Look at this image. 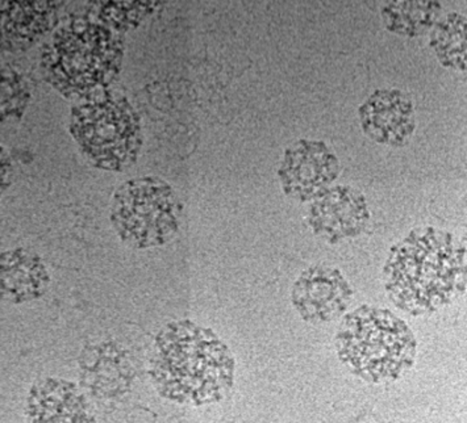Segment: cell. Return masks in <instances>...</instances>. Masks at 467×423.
<instances>
[{"label": "cell", "instance_id": "6da1fadb", "mask_svg": "<svg viewBox=\"0 0 467 423\" xmlns=\"http://www.w3.org/2000/svg\"><path fill=\"white\" fill-rule=\"evenodd\" d=\"M150 377L162 397L202 407L227 397L234 387V360L213 330L178 321L166 325L154 341Z\"/></svg>", "mask_w": 467, "mask_h": 423}, {"label": "cell", "instance_id": "4fadbf2b", "mask_svg": "<svg viewBox=\"0 0 467 423\" xmlns=\"http://www.w3.org/2000/svg\"><path fill=\"white\" fill-rule=\"evenodd\" d=\"M466 17L457 12H451L434 26L431 46L444 67L466 70Z\"/></svg>", "mask_w": 467, "mask_h": 423}, {"label": "cell", "instance_id": "ba28073f", "mask_svg": "<svg viewBox=\"0 0 467 423\" xmlns=\"http://www.w3.org/2000/svg\"><path fill=\"white\" fill-rule=\"evenodd\" d=\"M352 296V288L340 271L327 266L308 268L293 287L294 306L303 320L312 324L341 317Z\"/></svg>", "mask_w": 467, "mask_h": 423}, {"label": "cell", "instance_id": "30bf717a", "mask_svg": "<svg viewBox=\"0 0 467 423\" xmlns=\"http://www.w3.org/2000/svg\"><path fill=\"white\" fill-rule=\"evenodd\" d=\"M364 132L379 144L406 145L415 132V108L406 92L397 88L377 89L359 107Z\"/></svg>", "mask_w": 467, "mask_h": 423}, {"label": "cell", "instance_id": "277c9868", "mask_svg": "<svg viewBox=\"0 0 467 423\" xmlns=\"http://www.w3.org/2000/svg\"><path fill=\"white\" fill-rule=\"evenodd\" d=\"M121 41L104 26H71L61 29L44 50L47 78L67 97H80L107 85L120 68Z\"/></svg>", "mask_w": 467, "mask_h": 423}, {"label": "cell", "instance_id": "3957f363", "mask_svg": "<svg viewBox=\"0 0 467 423\" xmlns=\"http://www.w3.org/2000/svg\"><path fill=\"white\" fill-rule=\"evenodd\" d=\"M337 353L341 362L361 379L394 381L415 362V335L388 309L362 306L342 321Z\"/></svg>", "mask_w": 467, "mask_h": 423}, {"label": "cell", "instance_id": "5b68a950", "mask_svg": "<svg viewBox=\"0 0 467 423\" xmlns=\"http://www.w3.org/2000/svg\"><path fill=\"white\" fill-rule=\"evenodd\" d=\"M182 210L171 184L159 178H136L116 190L109 219L123 242L149 249L174 237Z\"/></svg>", "mask_w": 467, "mask_h": 423}, {"label": "cell", "instance_id": "8fae6325", "mask_svg": "<svg viewBox=\"0 0 467 423\" xmlns=\"http://www.w3.org/2000/svg\"><path fill=\"white\" fill-rule=\"evenodd\" d=\"M47 284V273L37 256L24 250L2 255V291L12 299L37 297Z\"/></svg>", "mask_w": 467, "mask_h": 423}, {"label": "cell", "instance_id": "8992f818", "mask_svg": "<svg viewBox=\"0 0 467 423\" xmlns=\"http://www.w3.org/2000/svg\"><path fill=\"white\" fill-rule=\"evenodd\" d=\"M70 132L83 156L106 171H124L141 148L139 118L126 101H94L74 108Z\"/></svg>", "mask_w": 467, "mask_h": 423}, {"label": "cell", "instance_id": "7c38bea8", "mask_svg": "<svg viewBox=\"0 0 467 423\" xmlns=\"http://www.w3.org/2000/svg\"><path fill=\"white\" fill-rule=\"evenodd\" d=\"M380 11L389 32L415 37L434 26L441 5L437 2H389Z\"/></svg>", "mask_w": 467, "mask_h": 423}, {"label": "cell", "instance_id": "52a82bcc", "mask_svg": "<svg viewBox=\"0 0 467 423\" xmlns=\"http://www.w3.org/2000/svg\"><path fill=\"white\" fill-rule=\"evenodd\" d=\"M338 171L340 163L328 146L303 139L285 151L278 177L285 195L308 201L327 191Z\"/></svg>", "mask_w": 467, "mask_h": 423}, {"label": "cell", "instance_id": "7a4b0ae2", "mask_svg": "<svg viewBox=\"0 0 467 423\" xmlns=\"http://www.w3.org/2000/svg\"><path fill=\"white\" fill-rule=\"evenodd\" d=\"M465 250L453 235L434 228L410 232L392 247L385 270L389 299L404 312L420 315L437 311L465 288Z\"/></svg>", "mask_w": 467, "mask_h": 423}, {"label": "cell", "instance_id": "9c48e42d", "mask_svg": "<svg viewBox=\"0 0 467 423\" xmlns=\"http://www.w3.org/2000/svg\"><path fill=\"white\" fill-rule=\"evenodd\" d=\"M370 220L368 202L358 191L347 186L324 191L309 212L312 231L329 243L357 237Z\"/></svg>", "mask_w": 467, "mask_h": 423}]
</instances>
